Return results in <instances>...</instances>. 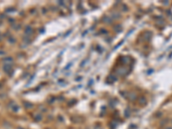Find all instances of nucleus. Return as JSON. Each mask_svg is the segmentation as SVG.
I'll return each mask as SVG.
<instances>
[]
</instances>
